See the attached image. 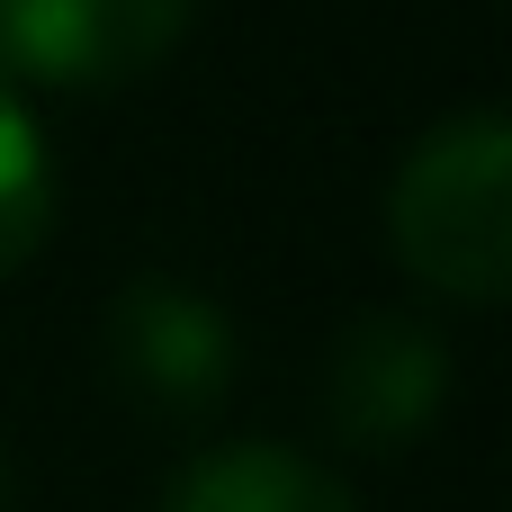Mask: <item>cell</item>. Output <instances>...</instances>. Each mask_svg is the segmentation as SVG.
Segmentation results:
<instances>
[{
  "label": "cell",
  "mask_w": 512,
  "mask_h": 512,
  "mask_svg": "<svg viewBox=\"0 0 512 512\" xmlns=\"http://www.w3.org/2000/svg\"><path fill=\"white\" fill-rule=\"evenodd\" d=\"M234 360H243L234 315L207 288H189L171 270H144V279L117 288V306H108V369H117V387L144 414H162V423L216 414V396L234 387Z\"/></svg>",
  "instance_id": "7a4b0ae2"
},
{
  "label": "cell",
  "mask_w": 512,
  "mask_h": 512,
  "mask_svg": "<svg viewBox=\"0 0 512 512\" xmlns=\"http://www.w3.org/2000/svg\"><path fill=\"white\" fill-rule=\"evenodd\" d=\"M441 405H450V342L423 315L369 306L342 324V342L324 360V423L351 450H405L432 432Z\"/></svg>",
  "instance_id": "277c9868"
},
{
  "label": "cell",
  "mask_w": 512,
  "mask_h": 512,
  "mask_svg": "<svg viewBox=\"0 0 512 512\" xmlns=\"http://www.w3.org/2000/svg\"><path fill=\"white\" fill-rule=\"evenodd\" d=\"M162 512H360V504L333 468H315L288 441H225L171 477Z\"/></svg>",
  "instance_id": "5b68a950"
},
{
  "label": "cell",
  "mask_w": 512,
  "mask_h": 512,
  "mask_svg": "<svg viewBox=\"0 0 512 512\" xmlns=\"http://www.w3.org/2000/svg\"><path fill=\"white\" fill-rule=\"evenodd\" d=\"M198 0H0V72L54 90H108L180 54Z\"/></svg>",
  "instance_id": "3957f363"
},
{
  "label": "cell",
  "mask_w": 512,
  "mask_h": 512,
  "mask_svg": "<svg viewBox=\"0 0 512 512\" xmlns=\"http://www.w3.org/2000/svg\"><path fill=\"white\" fill-rule=\"evenodd\" d=\"M387 243L432 297H512V99L450 108L414 135V153L387 180Z\"/></svg>",
  "instance_id": "6da1fadb"
},
{
  "label": "cell",
  "mask_w": 512,
  "mask_h": 512,
  "mask_svg": "<svg viewBox=\"0 0 512 512\" xmlns=\"http://www.w3.org/2000/svg\"><path fill=\"white\" fill-rule=\"evenodd\" d=\"M45 225H54V153H45L18 81L0 72V279L36 261Z\"/></svg>",
  "instance_id": "8992f818"
},
{
  "label": "cell",
  "mask_w": 512,
  "mask_h": 512,
  "mask_svg": "<svg viewBox=\"0 0 512 512\" xmlns=\"http://www.w3.org/2000/svg\"><path fill=\"white\" fill-rule=\"evenodd\" d=\"M0 512H9V450H0Z\"/></svg>",
  "instance_id": "52a82bcc"
}]
</instances>
